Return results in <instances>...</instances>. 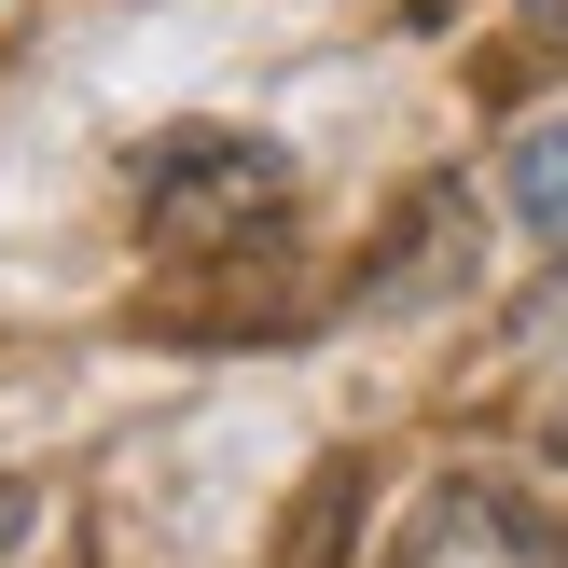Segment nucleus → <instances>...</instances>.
<instances>
[{
  "instance_id": "8",
  "label": "nucleus",
  "mask_w": 568,
  "mask_h": 568,
  "mask_svg": "<svg viewBox=\"0 0 568 568\" xmlns=\"http://www.w3.org/2000/svg\"><path fill=\"white\" fill-rule=\"evenodd\" d=\"M555 458H568V416H555Z\"/></svg>"
},
{
  "instance_id": "1",
  "label": "nucleus",
  "mask_w": 568,
  "mask_h": 568,
  "mask_svg": "<svg viewBox=\"0 0 568 568\" xmlns=\"http://www.w3.org/2000/svg\"><path fill=\"white\" fill-rule=\"evenodd\" d=\"M292 222V153L250 125H166L139 153V236L153 264H236Z\"/></svg>"
},
{
  "instance_id": "5",
  "label": "nucleus",
  "mask_w": 568,
  "mask_h": 568,
  "mask_svg": "<svg viewBox=\"0 0 568 568\" xmlns=\"http://www.w3.org/2000/svg\"><path fill=\"white\" fill-rule=\"evenodd\" d=\"M347 514H361V458H333V471H320V499H305V527H292V568H333Z\"/></svg>"
},
{
  "instance_id": "2",
  "label": "nucleus",
  "mask_w": 568,
  "mask_h": 568,
  "mask_svg": "<svg viewBox=\"0 0 568 568\" xmlns=\"http://www.w3.org/2000/svg\"><path fill=\"white\" fill-rule=\"evenodd\" d=\"M388 568H568V514L527 499V486H499V471H444L403 514Z\"/></svg>"
},
{
  "instance_id": "7",
  "label": "nucleus",
  "mask_w": 568,
  "mask_h": 568,
  "mask_svg": "<svg viewBox=\"0 0 568 568\" xmlns=\"http://www.w3.org/2000/svg\"><path fill=\"white\" fill-rule=\"evenodd\" d=\"M514 28H527L541 55H568V0H514Z\"/></svg>"
},
{
  "instance_id": "4",
  "label": "nucleus",
  "mask_w": 568,
  "mask_h": 568,
  "mask_svg": "<svg viewBox=\"0 0 568 568\" xmlns=\"http://www.w3.org/2000/svg\"><path fill=\"white\" fill-rule=\"evenodd\" d=\"M499 194H514L527 236H568V111H555V125H527L514 153H499Z\"/></svg>"
},
{
  "instance_id": "6",
  "label": "nucleus",
  "mask_w": 568,
  "mask_h": 568,
  "mask_svg": "<svg viewBox=\"0 0 568 568\" xmlns=\"http://www.w3.org/2000/svg\"><path fill=\"white\" fill-rule=\"evenodd\" d=\"M28 527H42V486H28V471H0V555H14Z\"/></svg>"
},
{
  "instance_id": "3",
  "label": "nucleus",
  "mask_w": 568,
  "mask_h": 568,
  "mask_svg": "<svg viewBox=\"0 0 568 568\" xmlns=\"http://www.w3.org/2000/svg\"><path fill=\"white\" fill-rule=\"evenodd\" d=\"M458 194H416V209H403V264H361V305H416V292H444V277H458Z\"/></svg>"
}]
</instances>
